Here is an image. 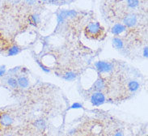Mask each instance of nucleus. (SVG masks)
I'll use <instances>...</instances> for the list:
<instances>
[{
  "label": "nucleus",
  "instance_id": "obj_1",
  "mask_svg": "<svg viewBox=\"0 0 148 136\" xmlns=\"http://www.w3.org/2000/svg\"><path fill=\"white\" fill-rule=\"evenodd\" d=\"M104 28L98 22H91L86 26L84 29V34L89 39L100 40L104 35Z\"/></svg>",
  "mask_w": 148,
  "mask_h": 136
},
{
  "label": "nucleus",
  "instance_id": "obj_20",
  "mask_svg": "<svg viewBox=\"0 0 148 136\" xmlns=\"http://www.w3.org/2000/svg\"><path fill=\"white\" fill-rule=\"evenodd\" d=\"M71 108H72V109L82 108V104H80L79 103H75V104H73L72 106H71Z\"/></svg>",
  "mask_w": 148,
  "mask_h": 136
},
{
  "label": "nucleus",
  "instance_id": "obj_16",
  "mask_svg": "<svg viewBox=\"0 0 148 136\" xmlns=\"http://www.w3.org/2000/svg\"><path fill=\"white\" fill-rule=\"evenodd\" d=\"M34 125H35V126H36V128L39 129V130H45V129L46 128V122L44 120H42V119L36 120Z\"/></svg>",
  "mask_w": 148,
  "mask_h": 136
},
{
  "label": "nucleus",
  "instance_id": "obj_25",
  "mask_svg": "<svg viewBox=\"0 0 148 136\" xmlns=\"http://www.w3.org/2000/svg\"><path fill=\"white\" fill-rule=\"evenodd\" d=\"M41 1H44V2H46L47 0H41Z\"/></svg>",
  "mask_w": 148,
  "mask_h": 136
},
{
  "label": "nucleus",
  "instance_id": "obj_13",
  "mask_svg": "<svg viewBox=\"0 0 148 136\" xmlns=\"http://www.w3.org/2000/svg\"><path fill=\"white\" fill-rule=\"evenodd\" d=\"M29 21H30L31 24L34 25V26H36L40 22V16L37 15V14H34V15L30 16V17H29Z\"/></svg>",
  "mask_w": 148,
  "mask_h": 136
},
{
  "label": "nucleus",
  "instance_id": "obj_18",
  "mask_svg": "<svg viewBox=\"0 0 148 136\" xmlns=\"http://www.w3.org/2000/svg\"><path fill=\"white\" fill-rule=\"evenodd\" d=\"M37 63L39 64V66H40V67H41V69H42V70H43L45 72H47V73H49V72L50 71H49V69L47 67L44 66V65H43V63H41L40 62H37Z\"/></svg>",
  "mask_w": 148,
  "mask_h": 136
},
{
  "label": "nucleus",
  "instance_id": "obj_15",
  "mask_svg": "<svg viewBox=\"0 0 148 136\" xmlns=\"http://www.w3.org/2000/svg\"><path fill=\"white\" fill-rule=\"evenodd\" d=\"M7 83L12 88H16L18 87V82H17V79L14 78V77H9L7 80Z\"/></svg>",
  "mask_w": 148,
  "mask_h": 136
},
{
  "label": "nucleus",
  "instance_id": "obj_17",
  "mask_svg": "<svg viewBox=\"0 0 148 136\" xmlns=\"http://www.w3.org/2000/svg\"><path fill=\"white\" fill-rule=\"evenodd\" d=\"M127 6L131 9H135L139 5V0H127Z\"/></svg>",
  "mask_w": 148,
  "mask_h": 136
},
{
  "label": "nucleus",
  "instance_id": "obj_10",
  "mask_svg": "<svg viewBox=\"0 0 148 136\" xmlns=\"http://www.w3.org/2000/svg\"><path fill=\"white\" fill-rule=\"evenodd\" d=\"M139 87H140V84L137 80H130L127 85L129 91L131 92H137L139 89Z\"/></svg>",
  "mask_w": 148,
  "mask_h": 136
},
{
  "label": "nucleus",
  "instance_id": "obj_8",
  "mask_svg": "<svg viewBox=\"0 0 148 136\" xmlns=\"http://www.w3.org/2000/svg\"><path fill=\"white\" fill-rule=\"evenodd\" d=\"M106 87V82L104 79L100 78L96 80V82L94 83V84L92 85V89L94 92H103Z\"/></svg>",
  "mask_w": 148,
  "mask_h": 136
},
{
  "label": "nucleus",
  "instance_id": "obj_24",
  "mask_svg": "<svg viewBox=\"0 0 148 136\" xmlns=\"http://www.w3.org/2000/svg\"><path fill=\"white\" fill-rule=\"evenodd\" d=\"M49 3L51 4H58V0H47Z\"/></svg>",
  "mask_w": 148,
  "mask_h": 136
},
{
  "label": "nucleus",
  "instance_id": "obj_26",
  "mask_svg": "<svg viewBox=\"0 0 148 136\" xmlns=\"http://www.w3.org/2000/svg\"><path fill=\"white\" fill-rule=\"evenodd\" d=\"M6 136H13V135H6Z\"/></svg>",
  "mask_w": 148,
  "mask_h": 136
},
{
  "label": "nucleus",
  "instance_id": "obj_3",
  "mask_svg": "<svg viewBox=\"0 0 148 136\" xmlns=\"http://www.w3.org/2000/svg\"><path fill=\"white\" fill-rule=\"evenodd\" d=\"M96 70L100 73H111L113 71V65L109 63V62H105V61H99L96 63Z\"/></svg>",
  "mask_w": 148,
  "mask_h": 136
},
{
  "label": "nucleus",
  "instance_id": "obj_6",
  "mask_svg": "<svg viewBox=\"0 0 148 136\" xmlns=\"http://www.w3.org/2000/svg\"><path fill=\"white\" fill-rule=\"evenodd\" d=\"M138 23L137 16L134 14H127L123 18V24L126 28H133Z\"/></svg>",
  "mask_w": 148,
  "mask_h": 136
},
{
  "label": "nucleus",
  "instance_id": "obj_11",
  "mask_svg": "<svg viewBox=\"0 0 148 136\" xmlns=\"http://www.w3.org/2000/svg\"><path fill=\"white\" fill-rule=\"evenodd\" d=\"M17 82H18V86L21 88H26L29 86V80L25 76H20L17 79Z\"/></svg>",
  "mask_w": 148,
  "mask_h": 136
},
{
  "label": "nucleus",
  "instance_id": "obj_5",
  "mask_svg": "<svg viewBox=\"0 0 148 136\" xmlns=\"http://www.w3.org/2000/svg\"><path fill=\"white\" fill-rule=\"evenodd\" d=\"M77 16V12L74 10H66V11H62L58 14V16H57V19H58V22L61 24L67 18H73V17H75Z\"/></svg>",
  "mask_w": 148,
  "mask_h": 136
},
{
  "label": "nucleus",
  "instance_id": "obj_9",
  "mask_svg": "<svg viewBox=\"0 0 148 136\" xmlns=\"http://www.w3.org/2000/svg\"><path fill=\"white\" fill-rule=\"evenodd\" d=\"M112 46L118 50L122 49L124 48V41H122L121 38L116 36L112 39Z\"/></svg>",
  "mask_w": 148,
  "mask_h": 136
},
{
  "label": "nucleus",
  "instance_id": "obj_21",
  "mask_svg": "<svg viewBox=\"0 0 148 136\" xmlns=\"http://www.w3.org/2000/svg\"><path fill=\"white\" fill-rule=\"evenodd\" d=\"M26 1V3H28V5H33V4L36 3V0H25Z\"/></svg>",
  "mask_w": 148,
  "mask_h": 136
},
{
  "label": "nucleus",
  "instance_id": "obj_22",
  "mask_svg": "<svg viewBox=\"0 0 148 136\" xmlns=\"http://www.w3.org/2000/svg\"><path fill=\"white\" fill-rule=\"evenodd\" d=\"M114 136H124V135H123V133L121 132L120 130H118V131H116V132H115Z\"/></svg>",
  "mask_w": 148,
  "mask_h": 136
},
{
  "label": "nucleus",
  "instance_id": "obj_12",
  "mask_svg": "<svg viewBox=\"0 0 148 136\" xmlns=\"http://www.w3.org/2000/svg\"><path fill=\"white\" fill-rule=\"evenodd\" d=\"M76 77H77V74L74 71L66 72L62 76V78L66 81H72V80H75Z\"/></svg>",
  "mask_w": 148,
  "mask_h": 136
},
{
  "label": "nucleus",
  "instance_id": "obj_7",
  "mask_svg": "<svg viewBox=\"0 0 148 136\" xmlns=\"http://www.w3.org/2000/svg\"><path fill=\"white\" fill-rule=\"evenodd\" d=\"M126 30L127 28L123 24H116L111 28V32L115 36H120L126 32Z\"/></svg>",
  "mask_w": 148,
  "mask_h": 136
},
{
  "label": "nucleus",
  "instance_id": "obj_4",
  "mask_svg": "<svg viewBox=\"0 0 148 136\" xmlns=\"http://www.w3.org/2000/svg\"><path fill=\"white\" fill-rule=\"evenodd\" d=\"M105 100H106V97L102 92H94L90 98V101L94 106H100L104 104Z\"/></svg>",
  "mask_w": 148,
  "mask_h": 136
},
{
  "label": "nucleus",
  "instance_id": "obj_2",
  "mask_svg": "<svg viewBox=\"0 0 148 136\" xmlns=\"http://www.w3.org/2000/svg\"><path fill=\"white\" fill-rule=\"evenodd\" d=\"M14 119L10 113L7 112H0V130L10 128L13 125Z\"/></svg>",
  "mask_w": 148,
  "mask_h": 136
},
{
  "label": "nucleus",
  "instance_id": "obj_23",
  "mask_svg": "<svg viewBox=\"0 0 148 136\" xmlns=\"http://www.w3.org/2000/svg\"><path fill=\"white\" fill-rule=\"evenodd\" d=\"M148 55V49H147V46H146L143 49V56L146 57V58H147Z\"/></svg>",
  "mask_w": 148,
  "mask_h": 136
},
{
  "label": "nucleus",
  "instance_id": "obj_19",
  "mask_svg": "<svg viewBox=\"0 0 148 136\" xmlns=\"http://www.w3.org/2000/svg\"><path fill=\"white\" fill-rule=\"evenodd\" d=\"M5 72H6V68L5 67H0V77L1 76H3V75H5Z\"/></svg>",
  "mask_w": 148,
  "mask_h": 136
},
{
  "label": "nucleus",
  "instance_id": "obj_14",
  "mask_svg": "<svg viewBox=\"0 0 148 136\" xmlns=\"http://www.w3.org/2000/svg\"><path fill=\"white\" fill-rule=\"evenodd\" d=\"M20 52V48L17 45H13L8 49V55L9 56H15Z\"/></svg>",
  "mask_w": 148,
  "mask_h": 136
}]
</instances>
